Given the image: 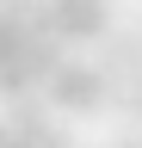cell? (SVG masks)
<instances>
[{
    "instance_id": "obj_4",
    "label": "cell",
    "mask_w": 142,
    "mask_h": 148,
    "mask_svg": "<svg viewBox=\"0 0 142 148\" xmlns=\"http://www.w3.org/2000/svg\"><path fill=\"white\" fill-rule=\"evenodd\" d=\"M130 111H136V117H142V80L130 86Z\"/></svg>"
},
{
    "instance_id": "obj_3",
    "label": "cell",
    "mask_w": 142,
    "mask_h": 148,
    "mask_svg": "<svg viewBox=\"0 0 142 148\" xmlns=\"http://www.w3.org/2000/svg\"><path fill=\"white\" fill-rule=\"evenodd\" d=\"M25 25H19V18H12L6 6H0V62H19V49H25Z\"/></svg>"
},
{
    "instance_id": "obj_1",
    "label": "cell",
    "mask_w": 142,
    "mask_h": 148,
    "mask_svg": "<svg viewBox=\"0 0 142 148\" xmlns=\"http://www.w3.org/2000/svg\"><path fill=\"white\" fill-rule=\"evenodd\" d=\"M43 92H49L56 111H99L105 99H111V74H99V68H86V62H62L43 80Z\"/></svg>"
},
{
    "instance_id": "obj_2",
    "label": "cell",
    "mask_w": 142,
    "mask_h": 148,
    "mask_svg": "<svg viewBox=\"0 0 142 148\" xmlns=\"http://www.w3.org/2000/svg\"><path fill=\"white\" fill-rule=\"evenodd\" d=\"M105 25H111L105 0H49V31L62 43H93V37H105Z\"/></svg>"
},
{
    "instance_id": "obj_5",
    "label": "cell",
    "mask_w": 142,
    "mask_h": 148,
    "mask_svg": "<svg viewBox=\"0 0 142 148\" xmlns=\"http://www.w3.org/2000/svg\"><path fill=\"white\" fill-rule=\"evenodd\" d=\"M117 148H142V136H117Z\"/></svg>"
}]
</instances>
